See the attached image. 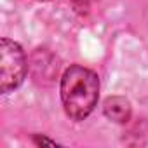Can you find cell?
<instances>
[{
    "label": "cell",
    "mask_w": 148,
    "mask_h": 148,
    "mask_svg": "<svg viewBox=\"0 0 148 148\" xmlns=\"http://www.w3.org/2000/svg\"><path fill=\"white\" fill-rule=\"evenodd\" d=\"M99 79L80 64H71L61 77V101L66 115L71 120L87 119L98 105Z\"/></svg>",
    "instance_id": "obj_1"
},
{
    "label": "cell",
    "mask_w": 148,
    "mask_h": 148,
    "mask_svg": "<svg viewBox=\"0 0 148 148\" xmlns=\"http://www.w3.org/2000/svg\"><path fill=\"white\" fill-rule=\"evenodd\" d=\"M26 75V56L19 44L9 38L0 40V89L4 94L18 89Z\"/></svg>",
    "instance_id": "obj_2"
},
{
    "label": "cell",
    "mask_w": 148,
    "mask_h": 148,
    "mask_svg": "<svg viewBox=\"0 0 148 148\" xmlns=\"http://www.w3.org/2000/svg\"><path fill=\"white\" fill-rule=\"evenodd\" d=\"M103 112L106 119L117 124H125L131 119V103L122 96H112L105 101Z\"/></svg>",
    "instance_id": "obj_3"
},
{
    "label": "cell",
    "mask_w": 148,
    "mask_h": 148,
    "mask_svg": "<svg viewBox=\"0 0 148 148\" xmlns=\"http://www.w3.org/2000/svg\"><path fill=\"white\" fill-rule=\"evenodd\" d=\"M35 143H38V145H56V141L47 139V138H35Z\"/></svg>",
    "instance_id": "obj_4"
},
{
    "label": "cell",
    "mask_w": 148,
    "mask_h": 148,
    "mask_svg": "<svg viewBox=\"0 0 148 148\" xmlns=\"http://www.w3.org/2000/svg\"><path fill=\"white\" fill-rule=\"evenodd\" d=\"M73 2H75L79 7H87V5L92 2V0H73Z\"/></svg>",
    "instance_id": "obj_5"
},
{
    "label": "cell",
    "mask_w": 148,
    "mask_h": 148,
    "mask_svg": "<svg viewBox=\"0 0 148 148\" xmlns=\"http://www.w3.org/2000/svg\"><path fill=\"white\" fill-rule=\"evenodd\" d=\"M40 2H47V0H40Z\"/></svg>",
    "instance_id": "obj_6"
}]
</instances>
